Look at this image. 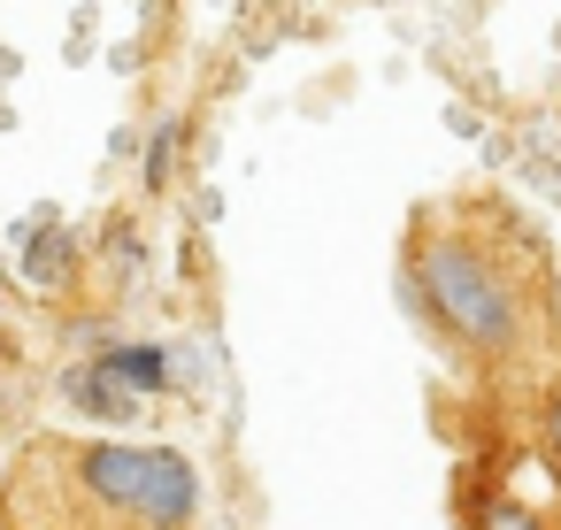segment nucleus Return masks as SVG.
I'll list each match as a JSON object with an SVG mask.
<instances>
[{"instance_id":"obj_1","label":"nucleus","mask_w":561,"mask_h":530,"mask_svg":"<svg viewBox=\"0 0 561 530\" xmlns=\"http://www.w3.org/2000/svg\"><path fill=\"white\" fill-rule=\"evenodd\" d=\"M408 292H415V308L469 361H515L523 354V331H530L523 285H515V269L477 231H461V223L415 231V246H408Z\"/></svg>"},{"instance_id":"obj_2","label":"nucleus","mask_w":561,"mask_h":530,"mask_svg":"<svg viewBox=\"0 0 561 530\" xmlns=\"http://www.w3.org/2000/svg\"><path fill=\"white\" fill-rule=\"evenodd\" d=\"M62 469L70 484L116 515L124 530H185L193 522V461L170 453V446H116V438H93V446H62Z\"/></svg>"},{"instance_id":"obj_3","label":"nucleus","mask_w":561,"mask_h":530,"mask_svg":"<svg viewBox=\"0 0 561 530\" xmlns=\"http://www.w3.org/2000/svg\"><path fill=\"white\" fill-rule=\"evenodd\" d=\"M108 369H116L124 384H147V392L170 377V369H162V346H124V354H108Z\"/></svg>"},{"instance_id":"obj_4","label":"nucleus","mask_w":561,"mask_h":530,"mask_svg":"<svg viewBox=\"0 0 561 530\" xmlns=\"http://www.w3.org/2000/svg\"><path fill=\"white\" fill-rule=\"evenodd\" d=\"M477 530H546V522H538V507H523V499H492Z\"/></svg>"},{"instance_id":"obj_5","label":"nucleus","mask_w":561,"mask_h":530,"mask_svg":"<svg viewBox=\"0 0 561 530\" xmlns=\"http://www.w3.org/2000/svg\"><path fill=\"white\" fill-rule=\"evenodd\" d=\"M538 446H546V461H561V384H553L546 407H538Z\"/></svg>"},{"instance_id":"obj_6","label":"nucleus","mask_w":561,"mask_h":530,"mask_svg":"<svg viewBox=\"0 0 561 530\" xmlns=\"http://www.w3.org/2000/svg\"><path fill=\"white\" fill-rule=\"evenodd\" d=\"M538 300H546V331L561 338V262H553V277H546V292H538Z\"/></svg>"},{"instance_id":"obj_7","label":"nucleus","mask_w":561,"mask_h":530,"mask_svg":"<svg viewBox=\"0 0 561 530\" xmlns=\"http://www.w3.org/2000/svg\"><path fill=\"white\" fill-rule=\"evenodd\" d=\"M0 354H9V331H0Z\"/></svg>"}]
</instances>
